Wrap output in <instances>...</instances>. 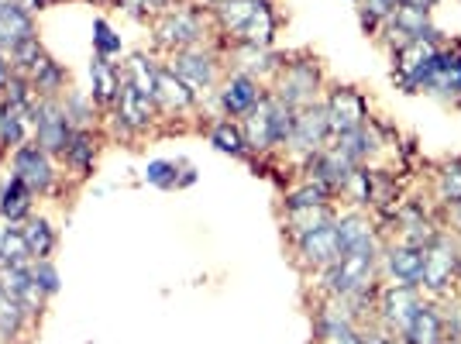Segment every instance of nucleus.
<instances>
[{
	"mask_svg": "<svg viewBox=\"0 0 461 344\" xmlns=\"http://www.w3.org/2000/svg\"><path fill=\"white\" fill-rule=\"evenodd\" d=\"M90 77H94V96L96 100H117V90H121V79H117V73L111 69V62L104 56L94 59V66H90Z\"/></svg>",
	"mask_w": 461,
	"mask_h": 344,
	"instance_id": "7c9ffc66",
	"label": "nucleus"
},
{
	"mask_svg": "<svg viewBox=\"0 0 461 344\" xmlns=\"http://www.w3.org/2000/svg\"><path fill=\"white\" fill-rule=\"evenodd\" d=\"M66 155H69V162L77 166V169H90L94 166V138L86 131H77L73 138H69V145H66Z\"/></svg>",
	"mask_w": 461,
	"mask_h": 344,
	"instance_id": "f704fd0d",
	"label": "nucleus"
},
{
	"mask_svg": "<svg viewBox=\"0 0 461 344\" xmlns=\"http://www.w3.org/2000/svg\"><path fill=\"white\" fill-rule=\"evenodd\" d=\"M24 241H28V249H32V255H39V258H45L49 251H52V228L45 224V221H32L28 224V231H24Z\"/></svg>",
	"mask_w": 461,
	"mask_h": 344,
	"instance_id": "e433bc0d",
	"label": "nucleus"
},
{
	"mask_svg": "<svg viewBox=\"0 0 461 344\" xmlns=\"http://www.w3.org/2000/svg\"><path fill=\"white\" fill-rule=\"evenodd\" d=\"M28 255H32V249H28V241H24V234L21 231H4V238H0V262L4 266H28Z\"/></svg>",
	"mask_w": 461,
	"mask_h": 344,
	"instance_id": "2f4dec72",
	"label": "nucleus"
},
{
	"mask_svg": "<svg viewBox=\"0 0 461 344\" xmlns=\"http://www.w3.org/2000/svg\"><path fill=\"white\" fill-rule=\"evenodd\" d=\"M307 169H310V179H317V183H324L327 190L338 193L341 190V183H345L348 176H351V169H355V162H351L341 149L324 145L317 155H310Z\"/></svg>",
	"mask_w": 461,
	"mask_h": 344,
	"instance_id": "a211bd4d",
	"label": "nucleus"
},
{
	"mask_svg": "<svg viewBox=\"0 0 461 344\" xmlns=\"http://www.w3.org/2000/svg\"><path fill=\"white\" fill-rule=\"evenodd\" d=\"M396 4H403V0H396Z\"/></svg>",
	"mask_w": 461,
	"mask_h": 344,
	"instance_id": "3c124183",
	"label": "nucleus"
},
{
	"mask_svg": "<svg viewBox=\"0 0 461 344\" xmlns=\"http://www.w3.org/2000/svg\"><path fill=\"white\" fill-rule=\"evenodd\" d=\"M447 224H451V231H455V234L461 238V200L447 207Z\"/></svg>",
	"mask_w": 461,
	"mask_h": 344,
	"instance_id": "79ce46f5",
	"label": "nucleus"
},
{
	"mask_svg": "<svg viewBox=\"0 0 461 344\" xmlns=\"http://www.w3.org/2000/svg\"><path fill=\"white\" fill-rule=\"evenodd\" d=\"M293 128H296V111L286 107L279 96L266 94L262 104L245 114V124H241V134L249 141L251 152H269V149H283L293 138Z\"/></svg>",
	"mask_w": 461,
	"mask_h": 344,
	"instance_id": "7ed1b4c3",
	"label": "nucleus"
},
{
	"mask_svg": "<svg viewBox=\"0 0 461 344\" xmlns=\"http://www.w3.org/2000/svg\"><path fill=\"white\" fill-rule=\"evenodd\" d=\"M145 183H152L158 190H173L179 186V172H176V162H166V158H152L145 166Z\"/></svg>",
	"mask_w": 461,
	"mask_h": 344,
	"instance_id": "72a5a7b5",
	"label": "nucleus"
},
{
	"mask_svg": "<svg viewBox=\"0 0 461 344\" xmlns=\"http://www.w3.org/2000/svg\"><path fill=\"white\" fill-rule=\"evenodd\" d=\"M379 255H383V241L375 245H362L355 251H345L334 266L324 268V289L330 293V300H345L355 289L379 283Z\"/></svg>",
	"mask_w": 461,
	"mask_h": 344,
	"instance_id": "20e7f679",
	"label": "nucleus"
},
{
	"mask_svg": "<svg viewBox=\"0 0 461 344\" xmlns=\"http://www.w3.org/2000/svg\"><path fill=\"white\" fill-rule=\"evenodd\" d=\"M155 100H149L145 94H138L131 83L121 79V90H117V124L124 131H138V128H149L152 124Z\"/></svg>",
	"mask_w": 461,
	"mask_h": 344,
	"instance_id": "6ab92c4d",
	"label": "nucleus"
},
{
	"mask_svg": "<svg viewBox=\"0 0 461 344\" xmlns=\"http://www.w3.org/2000/svg\"><path fill=\"white\" fill-rule=\"evenodd\" d=\"M200 4H213V7H217V4H221V0H200Z\"/></svg>",
	"mask_w": 461,
	"mask_h": 344,
	"instance_id": "09e8293b",
	"label": "nucleus"
},
{
	"mask_svg": "<svg viewBox=\"0 0 461 344\" xmlns=\"http://www.w3.org/2000/svg\"><path fill=\"white\" fill-rule=\"evenodd\" d=\"M162 0H124L128 11H149V7H158Z\"/></svg>",
	"mask_w": 461,
	"mask_h": 344,
	"instance_id": "c03bdc74",
	"label": "nucleus"
},
{
	"mask_svg": "<svg viewBox=\"0 0 461 344\" xmlns=\"http://www.w3.org/2000/svg\"><path fill=\"white\" fill-rule=\"evenodd\" d=\"M94 49L96 56L111 59L121 52V39L114 35V28L107 24V21H94Z\"/></svg>",
	"mask_w": 461,
	"mask_h": 344,
	"instance_id": "4c0bfd02",
	"label": "nucleus"
},
{
	"mask_svg": "<svg viewBox=\"0 0 461 344\" xmlns=\"http://www.w3.org/2000/svg\"><path fill=\"white\" fill-rule=\"evenodd\" d=\"M0 238H4V231H0Z\"/></svg>",
	"mask_w": 461,
	"mask_h": 344,
	"instance_id": "8fccbe9b",
	"label": "nucleus"
},
{
	"mask_svg": "<svg viewBox=\"0 0 461 344\" xmlns=\"http://www.w3.org/2000/svg\"><path fill=\"white\" fill-rule=\"evenodd\" d=\"M262 83L258 79L245 77V73H234L230 79H224V86H221V107H224V114L230 117H245L249 111H255L258 104H262Z\"/></svg>",
	"mask_w": 461,
	"mask_h": 344,
	"instance_id": "dca6fc26",
	"label": "nucleus"
},
{
	"mask_svg": "<svg viewBox=\"0 0 461 344\" xmlns=\"http://www.w3.org/2000/svg\"><path fill=\"white\" fill-rule=\"evenodd\" d=\"M211 145L224 155H245L249 152V141L241 134V124H230V121H217L211 128Z\"/></svg>",
	"mask_w": 461,
	"mask_h": 344,
	"instance_id": "c756f323",
	"label": "nucleus"
},
{
	"mask_svg": "<svg viewBox=\"0 0 461 344\" xmlns=\"http://www.w3.org/2000/svg\"><path fill=\"white\" fill-rule=\"evenodd\" d=\"M69 114H62L59 107H41L35 111V131H39V149L41 152H66V145H69Z\"/></svg>",
	"mask_w": 461,
	"mask_h": 344,
	"instance_id": "aec40b11",
	"label": "nucleus"
},
{
	"mask_svg": "<svg viewBox=\"0 0 461 344\" xmlns=\"http://www.w3.org/2000/svg\"><path fill=\"white\" fill-rule=\"evenodd\" d=\"M296 241V258L303 268H313V272H324L327 266H334L341 258V249H338V231H334V221H327L321 228L307 231Z\"/></svg>",
	"mask_w": 461,
	"mask_h": 344,
	"instance_id": "6e6552de",
	"label": "nucleus"
},
{
	"mask_svg": "<svg viewBox=\"0 0 461 344\" xmlns=\"http://www.w3.org/2000/svg\"><path fill=\"white\" fill-rule=\"evenodd\" d=\"M28 207H32V186L18 176H11V183L4 186V196H0V213L11 221H21Z\"/></svg>",
	"mask_w": 461,
	"mask_h": 344,
	"instance_id": "cd10ccee",
	"label": "nucleus"
},
{
	"mask_svg": "<svg viewBox=\"0 0 461 344\" xmlns=\"http://www.w3.org/2000/svg\"><path fill=\"white\" fill-rule=\"evenodd\" d=\"M28 41H35V24L18 0H0V52H21Z\"/></svg>",
	"mask_w": 461,
	"mask_h": 344,
	"instance_id": "4468645a",
	"label": "nucleus"
},
{
	"mask_svg": "<svg viewBox=\"0 0 461 344\" xmlns=\"http://www.w3.org/2000/svg\"><path fill=\"white\" fill-rule=\"evenodd\" d=\"M317 90H321V66L313 59H300V62H283V69L276 73L272 96H279L293 111H303L317 104Z\"/></svg>",
	"mask_w": 461,
	"mask_h": 344,
	"instance_id": "39448f33",
	"label": "nucleus"
},
{
	"mask_svg": "<svg viewBox=\"0 0 461 344\" xmlns=\"http://www.w3.org/2000/svg\"><path fill=\"white\" fill-rule=\"evenodd\" d=\"M406 7H413V11H423V14H430L434 7H438V0H403Z\"/></svg>",
	"mask_w": 461,
	"mask_h": 344,
	"instance_id": "37998d69",
	"label": "nucleus"
},
{
	"mask_svg": "<svg viewBox=\"0 0 461 344\" xmlns=\"http://www.w3.org/2000/svg\"><path fill=\"white\" fill-rule=\"evenodd\" d=\"M330 141V121H327L324 104H310L303 111H296V128L289 138V149L303 155H317Z\"/></svg>",
	"mask_w": 461,
	"mask_h": 344,
	"instance_id": "9b49d317",
	"label": "nucleus"
},
{
	"mask_svg": "<svg viewBox=\"0 0 461 344\" xmlns=\"http://www.w3.org/2000/svg\"><path fill=\"white\" fill-rule=\"evenodd\" d=\"M11 83V66L4 62V56H0V86H7Z\"/></svg>",
	"mask_w": 461,
	"mask_h": 344,
	"instance_id": "a18cd8bd",
	"label": "nucleus"
},
{
	"mask_svg": "<svg viewBox=\"0 0 461 344\" xmlns=\"http://www.w3.org/2000/svg\"><path fill=\"white\" fill-rule=\"evenodd\" d=\"M266 7V0H221L213 11H217V21H221V28L228 32L234 41L245 39V32L251 28V21L255 14Z\"/></svg>",
	"mask_w": 461,
	"mask_h": 344,
	"instance_id": "412c9836",
	"label": "nucleus"
},
{
	"mask_svg": "<svg viewBox=\"0 0 461 344\" xmlns=\"http://www.w3.org/2000/svg\"><path fill=\"white\" fill-rule=\"evenodd\" d=\"M458 258L461 238L451 228H438V234L423 245V276L420 293L434 303H447L458 296Z\"/></svg>",
	"mask_w": 461,
	"mask_h": 344,
	"instance_id": "f03ea898",
	"label": "nucleus"
},
{
	"mask_svg": "<svg viewBox=\"0 0 461 344\" xmlns=\"http://www.w3.org/2000/svg\"><path fill=\"white\" fill-rule=\"evenodd\" d=\"M334 149H341L355 166H368V162H375L385 152L383 128L375 121H366V124H358L351 131L334 134Z\"/></svg>",
	"mask_w": 461,
	"mask_h": 344,
	"instance_id": "f8f14e48",
	"label": "nucleus"
},
{
	"mask_svg": "<svg viewBox=\"0 0 461 344\" xmlns=\"http://www.w3.org/2000/svg\"><path fill=\"white\" fill-rule=\"evenodd\" d=\"M330 200H334V190H327L324 183H317V179H307L303 186H296V190L286 196V213L313 211V207H327Z\"/></svg>",
	"mask_w": 461,
	"mask_h": 344,
	"instance_id": "a878e982",
	"label": "nucleus"
},
{
	"mask_svg": "<svg viewBox=\"0 0 461 344\" xmlns=\"http://www.w3.org/2000/svg\"><path fill=\"white\" fill-rule=\"evenodd\" d=\"M330 344H366V327H355V330H348L345 338H338Z\"/></svg>",
	"mask_w": 461,
	"mask_h": 344,
	"instance_id": "a19ab883",
	"label": "nucleus"
},
{
	"mask_svg": "<svg viewBox=\"0 0 461 344\" xmlns=\"http://www.w3.org/2000/svg\"><path fill=\"white\" fill-rule=\"evenodd\" d=\"M338 193L345 196L355 211L375 207V169H368V166H355V169H351V176L341 183V190H338Z\"/></svg>",
	"mask_w": 461,
	"mask_h": 344,
	"instance_id": "5701e85b",
	"label": "nucleus"
},
{
	"mask_svg": "<svg viewBox=\"0 0 461 344\" xmlns=\"http://www.w3.org/2000/svg\"><path fill=\"white\" fill-rule=\"evenodd\" d=\"M21 313H24V303L18 296H11L7 289H0V330L4 334H14L21 327Z\"/></svg>",
	"mask_w": 461,
	"mask_h": 344,
	"instance_id": "c9c22d12",
	"label": "nucleus"
},
{
	"mask_svg": "<svg viewBox=\"0 0 461 344\" xmlns=\"http://www.w3.org/2000/svg\"><path fill=\"white\" fill-rule=\"evenodd\" d=\"M158 66H155L152 59L145 56H131V62H128V73H124V83H131L138 94H145L149 100H155V94H158Z\"/></svg>",
	"mask_w": 461,
	"mask_h": 344,
	"instance_id": "bb28decb",
	"label": "nucleus"
},
{
	"mask_svg": "<svg viewBox=\"0 0 461 344\" xmlns=\"http://www.w3.org/2000/svg\"><path fill=\"white\" fill-rule=\"evenodd\" d=\"M427 300L420 293V286H396V283H383L379 286V300H375V317L379 327L389 330L393 338H400L410 321L417 317L420 303Z\"/></svg>",
	"mask_w": 461,
	"mask_h": 344,
	"instance_id": "423d86ee",
	"label": "nucleus"
},
{
	"mask_svg": "<svg viewBox=\"0 0 461 344\" xmlns=\"http://www.w3.org/2000/svg\"><path fill=\"white\" fill-rule=\"evenodd\" d=\"M355 4H358V0H355Z\"/></svg>",
	"mask_w": 461,
	"mask_h": 344,
	"instance_id": "603ef678",
	"label": "nucleus"
},
{
	"mask_svg": "<svg viewBox=\"0 0 461 344\" xmlns=\"http://www.w3.org/2000/svg\"><path fill=\"white\" fill-rule=\"evenodd\" d=\"M393 83L403 94H430L444 104H461V49L410 41L393 52Z\"/></svg>",
	"mask_w": 461,
	"mask_h": 344,
	"instance_id": "f257e3e1",
	"label": "nucleus"
},
{
	"mask_svg": "<svg viewBox=\"0 0 461 344\" xmlns=\"http://www.w3.org/2000/svg\"><path fill=\"white\" fill-rule=\"evenodd\" d=\"M379 276L383 283H396V286H420L423 276V249L406 245L400 238L383 241V255H379Z\"/></svg>",
	"mask_w": 461,
	"mask_h": 344,
	"instance_id": "0eeeda50",
	"label": "nucleus"
},
{
	"mask_svg": "<svg viewBox=\"0 0 461 344\" xmlns=\"http://www.w3.org/2000/svg\"><path fill=\"white\" fill-rule=\"evenodd\" d=\"M28 117H35L28 104H11L7 100L0 107V145H21L24 134H28Z\"/></svg>",
	"mask_w": 461,
	"mask_h": 344,
	"instance_id": "393cba45",
	"label": "nucleus"
},
{
	"mask_svg": "<svg viewBox=\"0 0 461 344\" xmlns=\"http://www.w3.org/2000/svg\"><path fill=\"white\" fill-rule=\"evenodd\" d=\"M193 100H196V94L176 77L173 69H162L158 73V94H155L158 107H166V111H186V107H193Z\"/></svg>",
	"mask_w": 461,
	"mask_h": 344,
	"instance_id": "b1692460",
	"label": "nucleus"
},
{
	"mask_svg": "<svg viewBox=\"0 0 461 344\" xmlns=\"http://www.w3.org/2000/svg\"><path fill=\"white\" fill-rule=\"evenodd\" d=\"M21 7H41V4H45V0H18Z\"/></svg>",
	"mask_w": 461,
	"mask_h": 344,
	"instance_id": "49530a36",
	"label": "nucleus"
},
{
	"mask_svg": "<svg viewBox=\"0 0 461 344\" xmlns=\"http://www.w3.org/2000/svg\"><path fill=\"white\" fill-rule=\"evenodd\" d=\"M334 231H338V249H341V255H345V251L362 249V245L383 241L379 231H375V224H372V217H368L366 211L334 213Z\"/></svg>",
	"mask_w": 461,
	"mask_h": 344,
	"instance_id": "f3484780",
	"label": "nucleus"
},
{
	"mask_svg": "<svg viewBox=\"0 0 461 344\" xmlns=\"http://www.w3.org/2000/svg\"><path fill=\"white\" fill-rule=\"evenodd\" d=\"M155 39L162 49L169 52H186V49H196V41L203 39V21L196 11H169L166 18L158 21L155 28Z\"/></svg>",
	"mask_w": 461,
	"mask_h": 344,
	"instance_id": "9d476101",
	"label": "nucleus"
},
{
	"mask_svg": "<svg viewBox=\"0 0 461 344\" xmlns=\"http://www.w3.org/2000/svg\"><path fill=\"white\" fill-rule=\"evenodd\" d=\"M444 306V324H447V344H461V293L451 296Z\"/></svg>",
	"mask_w": 461,
	"mask_h": 344,
	"instance_id": "58836bf2",
	"label": "nucleus"
},
{
	"mask_svg": "<svg viewBox=\"0 0 461 344\" xmlns=\"http://www.w3.org/2000/svg\"><path fill=\"white\" fill-rule=\"evenodd\" d=\"M458 293H461V258H458Z\"/></svg>",
	"mask_w": 461,
	"mask_h": 344,
	"instance_id": "de8ad7c7",
	"label": "nucleus"
},
{
	"mask_svg": "<svg viewBox=\"0 0 461 344\" xmlns=\"http://www.w3.org/2000/svg\"><path fill=\"white\" fill-rule=\"evenodd\" d=\"M176 77L190 86L193 94H203L217 83V62H213L211 52L203 49H186V52H176L173 62H169Z\"/></svg>",
	"mask_w": 461,
	"mask_h": 344,
	"instance_id": "ddd939ff",
	"label": "nucleus"
},
{
	"mask_svg": "<svg viewBox=\"0 0 461 344\" xmlns=\"http://www.w3.org/2000/svg\"><path fill=\"white\" fill-rule=\"evenodd\" d=\"M32 276H35V283H39L41 293H56L59 286V276H56V268L49 266L45 258H39V266L32 268Z\"/></svg>",
	"mask_w": 461,
	"mask_h": 344,
	"instance_id": "ea45409f",
	"label": "nucleus"
},
{
	"mask_svg": "<svg viewBox=\"0 0 461 344\" xmlns=\"http://www.w3.org/2000/svg\"><path fill=\"white\" fill-rule=\"evenodd\" d=\"M434 193H438V200H441L444 207H451V204L461 200V155L451 158V162H444L441 169H438V176H434Z\"/></svg>",
	"mask_w": 461,
	"mask_h": 344,
	"instance_id": "c85d7f7f",
	"label": "nucleus"
},
{
	"mask_svg": "<svg viewBox=\"0 0 461 344\" xmlns=\"http://www.w3.org/2000/svg\"><path fill=\"white\" fill-rule=\"evenodd\" d=\"M400 344H447V324H444V306L434 300H423L417 317L410 321Z\"/></svg>",
	"mask_w": 461,
	"mask_h": 344,
	"instance_id": "2eb2a0df",
	"label": "nucleus"
},
{
	"mask_svg": "<svg viewBox=\"0 0 461 344\" xmlns=\"http://www.w3.org/2000/svg\"><path fill=\"white\" fill-rule=\"evenodd\" d=\"M14 176L24 179L32 190H45L52 183V166H49V155L41 149H21L14 155Z\"/></svg>",
	"mask_w": 461,
	"mask_h": 344,
	"instance_id": "4be33fe9",
	"label": "nucleus"
},
{
	"mask_svg": "<svg viewBox=\"0 0 461 344\" xmlns=\"http://www.w3.org/2000/svg\"><path fill=\"white\" fill-rule=\"evenodd\" d=\"M289 217V231H293V238H300V234H307V231L321 228L327 221H334V207L327 204V207H313V211H296V213H286Z\"/></svg>",
	"mask_w": 461,
	"mask_h": 344,
	"instance_id": "473e14b6",
	"label": "nucleus"
},
{
	"mask_svg": "<svg viewBox=\"0 0 461 344\" xmlns=\"http://www.w3.org/2000/svg\"><path fill=\"white\" fill-rule=\"evenodd\" d=\"M324 111H327V121H330V138L341 131H351V128H358V124H366V121H372V114H368V100L358 94V90H351V86L330 90L324 100Z\"/></svg>",
	"mask_w": 461,
	"mask_h": 344,
	"instance_id": "1a4fd4ad",
	"label": "nucleus"
}]
</instances>
